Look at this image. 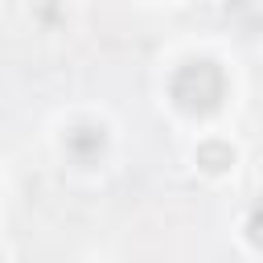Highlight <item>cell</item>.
<instances>
[{
    "label": "cell",
    "instance_id": "6da1fadb",
    "mask_svg": "<svg viewBox=\"0 0 263 263\" xmlns=\"http://www.w3.org/2000/svg\"><path fill=\"white\" fill-rule=\"evenodd\" d=\"M168 95H173V103H177L185 115H214V111L222 107V99H226V74H222V66H214V62H205V58L185 62V66L173 74Z\"/></svg>",
    "mask_w": 263,
    "mask_h": 263
},
{
    "label": "cell",
    "instance_id": "7a4b0ae2",
    "mask_svg": "<svg viewBox=\"0 0 263 263\" xmlns=\"http://www.w3.org/2000/svg\"><path fill=\"white\" fill-rule=\"evenodd\" d=\"M107 152V127L103 123H74L66 132V156L74 164H95Z\"/></svg>",
    "mask_w": 263,
    "mask_h": 263
},
{
    "label": "cell",
    "instance_id": "3957f363",
    "mask_svg": "<svg viewBox=\"0 0 263 263\" xmlns=\"http://www.w3.org/2000/svg\"><path fill=\"white\" fill-rule=\"evenodd\" d=\"M197 164H201L205 173H226V168L234 164V148L222 144V140H205V144L197 148Z\"/></svg>",
    "mask_w": 263,
    "mask_h": 263
}]
</instances>
